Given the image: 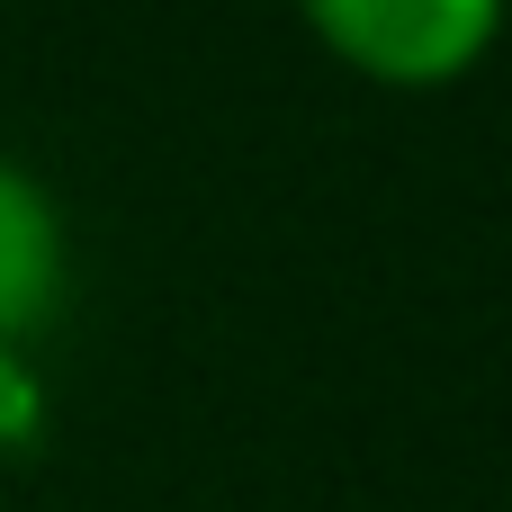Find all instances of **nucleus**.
Returning <instances> with one entry per match:
<instances>
[{"label": "nucleus", "mask_w": 512, "mask_h": 512, "mask_svg": "<svg viewBox=\"0 0 512 512\" xmlns=\"http://www.w3.org/2000/svg\"><path fill=\"white\" fill-rule=\"evenodd\" d=\"M297 18L378 90H450L495 54L512 0H297Z\"/></svg>", "instance_id": "1"}, {"label": "nucleus", "mask_w": 512, "mask_h": 512, "mask_svg": "<svg viewBox=\"0 0 512 512\" xmlns=\"http://www.w3.org/2000/svg\"><path fill=\"white\" fill-rule=\"evenodd\" d=\"M36 432V378L18 369V351H0V441H27Z\"/></svg>", "instance_id": "3"}, {"label": "nucleus", "mask_w": 512, "mask_h": 512, "mask_svg": "<svg viewBox=\"0 0 512 512\" xmlns=\"http://www.w3.org/2000/svg\"><path fill=\"white\" fill-rule=\"evenodd\" d=\"M63 270H72V243H63L54 189L0 153V351H18V342L54 315Z\"/></svg>", "instance_id": "2"}]
</instances>
